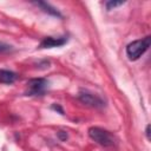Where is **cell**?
<instances>
[{
	"label": "cell",
	"instance_id": "6da1fadb",
	"mask_svg": "<svg viewBox=\"0 0 151 151\" xmlns=\"http://www.w3.org/2000/svg\"><path fill=\"white\" fill-rule=\"evenodd\" d=\"M150 44H151L150 37H145L143 39H138V40L130 42L126 46V54H127L129 59L137 60L139 57H142L147 51V48L150 47Z\"/></svg>",
	"mask_w": 151,
	"mask_h": 151
},
{
	"label": "cell",
	"instance_id": "7a4b0ae2",
	"mask_svg": "<svg viewBox=\"0 0 151 151\" xmlns=\"http://www.w3.org/2000/svg\"><path fill=\"white\" fill-rule=\"evenodd\" d=\"M88 136L97 144L101 146H112L114 145V137L107 131L98 126H92L88 129Z\"/></svg>",
	"mask_w": 151,
	"mask_h": 151
},
{
	"label": "cell",
	"instance_id": "3957f363",
	"mask_svg": "<svg viewBox=\"0 0 151 151\" xmlns=\"http://www.w3.org/2000/svg\"><path fill=\"white\" fill-rule=\"evenodd\" d=\"M48 81L44 78H34L27 81V96H42L46 92Z\"/></svg>",
	"mask_w": 151,
	"mask_h": 151
},
{
	"label": "cell",
	"instance_id": "277c9868",
	"mask_svg": "<svg viewBox=\"0 0 151 151\" xmlns=\"http://www.w3.org/2000/svg\"><path fill=\"white\" fill-rule=\"evenodd\" d=\"M78 99L83 104H85L87 106H91V107L99 109V107H103L105 105L104 100L100 97H98V96H96L93 93H90L87 91H80L79 92V96H78Z\"/></svg>",
	"mask_w": 151,
	"mask_h": 151
},
{
	"label": "cell",
	"instance_id": "5b68a950",
	"mask_svg": "<svg viewBox=\"0 0 151 151\" xmlns=\"http://www.w3.org/2000/svg\"><path fill=\"white\" fill-rule=\"evenodd\" d=\"M67 38L61 37V38H53V37H47L45 39H42V41L40 42L39 47L40 48H52V47H59L63 46L64 44H66Z\"/></svg>",
	"mask_w": 151,
	"mask_h": 151
},
{
	"label": "cell",
	"instance_id": "8992f818",
	"mask_svg": "<svg viewBox=\"0 0 151 151\" xmlns=\"http://www.w3.org/2000/svg\"><path fill=\"white\" fill-rule=\"evenodd\" d=\"M17 79V73L8 70H0V83L2 84H13Z\"/></svg>",
	"mask_w": 151,
	"mask_h": 151
},
{
	"label": "cell",
	"instance_id": "52a82bcc",
	"mask_svg": "<svg viewBox=\"0 0 151 151\" xmlns=\"http://www.w3.org/2000/svg\"><path fill=\"white\" fill-rule=\"evenodd\" d=\"M35 5L39 6L44 12H46V13H48V14H52V15H54V17L61 18V14L59 13V11H57V9H55L54 7H52L50 4L44 2V1H38V2H35Z\"/></svg>",
	"mask_w": 151,
	"mask_h": 151
},
{
	"label": "cell",
	"instance_id": "ba28073f",
	"mask_svg": "<svg viewBox=\"0 0 151 151\" xmlns=\"http://www.w3.org/2000/svg\"><path fill=\"white\" fill-rule=\"evenodd\" d=\"M123 4H124V1H107V2H105L107 9H112V8H114L117 6H120Z\"/></svg>",
	"mask_w": 151,
	"mask_h": 151
},
{
	"label": "cell",
	"instance_id": "9c48e42d",
	"mask_svg": "<svg viewBox=\"0 0 151 151\" xmlns=\"http://www.w3.org/2000/svg\"><path fill=\"white\" fill-rule=\"evenodd\" d=\"M12 50V46L11 45H7L5 42H0V53H5V52H8Z\"/></svg>",
	"mask_w": 151,
	"mask_h": 151
},
{
	"label": "cell",
	"instance_id": "30bf717a",
	"mask_svg": "<svg viewBox=\"0 0 151 151\" xmlns=\"http://www.w3.org/2000/svg\"><path fill=\"white\" fill-rule=\"evenodd\" d=\"M52 109L55 110V111H58L60 114H64V110L61 109V106H60L59 104H53V105H52Z\"/></svg>",
	"mask_w": 151,
	"mask_h": 151
},
{
	"label": "cell",
	"instance_id": "8fae6325",
	"mask_svg": "<svg viewBox=\"0 0 151 151\" xmlns=\"http://www.w3.org/2000/svg\"><path fill=\"white\" fill-rule=\"evenodd\" d=\"M58 136H59V137H60V138H61L63 140L67 138V133H66V132H64V131H60V132L58 133Z\"/></svg>",
	"mask_w": 151,
	"mask_h": 151
},
{
	"label": "cell",
	"instance_id": "7c38bea8",
	"mask_svg": "<svg viewBox=\"0 0 151 151\" xmlns=\"http://www.w3.org/2000/svg\"><path fill=\"white\" fill-rule=\"evenodd\" d=\"M146 137H147V139H150V125H147L146 126Z\"/></svg>",
	"mask_w": 151,
	"mask_h": 151
}]
</instances>
